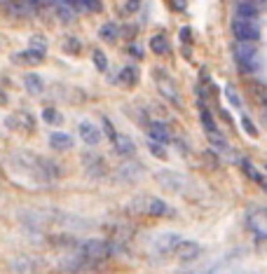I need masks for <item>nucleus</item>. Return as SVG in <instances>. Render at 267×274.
<instances>
[{"mask_svg": "<svg viewBox=\"0 0 267 274\" xmlns=\"http://www.w3.org/2000/svg\"><path fill=\"white\" fill-rule=\"evenodd\" d=\"M132 209L148 213V216H157V218H171L176 213L164 199H157V197H138L132 202Z\"/></svg>", "mask_w": 267, "mask_h": 274, "instance_id": "1", "label": "nucleus"}, {"mask_svg": "<svg viewBox=\"0 0 267 274\" xmlns=\"http://www.w3.org/2000/svg\"><path fill=\"white\" fill-rule=\"evenodd\" d=\"M80 253L84 256L87 262H103L110 258L113 253V244L103 241V239H87L80 244Z\"/></svg>", "mask_w": 267, "mask_h": 274, "instance_id": "2", "label": "nucleus"}, {"mask_svg": "<svg viewBox=\"0 0 267 274\" xmlns=\"http://www.w3.org/2000/svg\"><path fill=\"white\" fill-rule=\"evenodd\" d=\"M232 35L239 42H255L260 38V26L251 17H234L232 19Z\"/></svg>", "mask_w": 267, "mask_h": 274, "instance_id": "3", "label": "nucleus"}, {"mask_svg": "<svg viewBox=\"0 0 267 274\" xmlns=\"http://www.w3.org/2000/svg\"><path fill=\"white\" fill-rule=\"evenodd\" d=\"M234 59H237V64L244 73H251L258 68V52H255V47L251 42H239L237 40V45H234Z\"/></svg>", "mask_w": 267, "mask_h": 274, "instance_id": "4", "label": "nucleus"}, {"mask_svg": "<svg viewBox=\"0 0 267 274\" xmlns=\"http://www.w3.org/2000/svg\"><path fill=\"white\" fill-rule=\"evenodd\" d=\"M155 181L160 183L164 190H169V192H183L187 185L185 176L178 173V171H171V169H160L155 173Z\"/></svg>", "mask_w": 267, "mask_h": 274, "instance_id": "5", "label": "nucleus"}, {"mask_svg": "<svg viewBox=\"0 0 267 274\" xmlns=\"http://www.w3.org/2000/svg\"><path fill=\"white\" fill-rule=\"evenodd\" d=\"M42 270V258L35 256H19L10 262V272L14 274H38Z\"/></svg>", "mask_w": 267, "mask_h": 274, "instance_id": "6", "label": "nucleus"}, {"mask_svg": "<svg viewBox=\"0 0 267 274\" xmlns=\"http://www.w3.org/2000/svg\"><path fill=\"white\" fill-rule=\"evenodd\" d=\"M200 253H201L200 244L197 241H187V239H181L174 248V256L183 262H192L195 258H200Z\"/></svg>", "mask_w": 267, "mask_h": 274, "instance_id": "7", "label": "nucleus"}, {"mask_svg": "<svg viewBox=\"0 0 267 274\" xmlns=\"http://www.w3.org/2000/svg\"><path fill=\"white\" fill-rule=\"evenodd\" d=\"M78 134H80V138L87 145H99L101 143V138H103L101 129H99L94 122H89V120H82L80 124H78Z\"/></svg>", "mask_w": 267, "mask_h": 274, "instance_id": "8", "label": "nucleus"}, {"mask_svg": "<svg viewBox=\"0 0 267 274\" xmlns=\"http://www.w3.org/2000/svg\"><path fill=\"white\" fill-rule=\"evenodd\" d=\"M181 239H183V237L176 235V232H164V235H160L152 241V248H155L160 256H169V253H174L176 244H178Z\"/></svg>", "mask_w": 267, "mask_h": 274, "instance_id": "9", "label": "nucleus"}, {"mask_svg": "<svg viewBox=\"0 0 267 274\" xmlns=\"http://www.w3.org/2000/svg\"><path fill=\"white\" fill-rule=\"evenodd\" d=\"M155 82H157V87H160L162 96H167L171 103H178V101H181V99H178V89L174 87L171 78H169L164 70H155Z\"/></svg>", "mask_w": 267, "mask_h": 274, "instance_id": "10", "label": "nucleus"}, {"mask_svg": "<svg viewBox=\"0 0 267 274\" xmlns=\"http://www.w3.org/2000/svg\"><path fill=\"white\" fill-rule=\"evenodd\" d=\"M148 136L152 138V141H157V143H169L171 141V131L169 127L160 122V120H152V122H148Z\"/></svg>", "mask_w": 267, "mask_h": 274, "instance_id": "11", "label": "nucleus"}, {"mask_svg": "<svg viewBox=\"0 0 267 274\" xmlns=\"http://www.w3.org/2000/svg\"><path fill=\"white\" fill-rule=\"evenodd\" d=\"M113 145H115V153L120 157H129V159H132V157L136 155V143H134L129 136H124V134H117L115 141H113Z\"/></svg>", "mask_w": 267, "mask_h": 274, "instance_id": "12", "label": "nucleus"}, {"mask_svg": "<svg viewBox=\"0 0 267 274\" xmlns=\"http://www.w3.org/2000/svg\"><path fill=\"white\" fill-rule=\"evenodd\" d=\"M73 136L66 134V131H52L50 134V145H52L56 153H64V150H70L73 148Z\"/></svg>", "mask_w": 267, "mask_h": 274, "instance_id": "13", "label": "nucleus"}, {"mask_svg": "<svg viewBox=\"0 0 267 274\" xmlns=\"http://www.w3.org/2000/svg\"><path fill=\"white\" fill-rule=\"evenodd\" d=\"M82 164L89 176H106V162L99 155H84L82 157Z\"/></svg>", "mask_w": 267, "mask_h": 274, "instance_id": "14", "label": "nucleus"}, {"mask_svg": "<svg viewBox=\"0 0 267 274\" xmlns=\"http://www.w3.org/2000/svg\"><path fill=\"white\" fill-rule=\"evenodd\" d=\"M117 171H120L117 176H120L122 181H129V183L138 181V178L143 176V167H141L138 162H127V164H122Z\"/></svg>", "mask_w": 267, "mask_h": 274, "instance_id": "15", "label": "nucleus"}, {"mask_svg": "<svg viewBox=\"0 0 267 274\" xmlns=\"http://www.w3.org/2000/svg\"><path fill=\"white\" fill-rule=\"evenodd\" d=\"M42 59H45V54L35 52V50H28V52H19V54H12V61L19 66H35L40 64Z\"/></svg>", "mask_w": 267, "mask_h": 274, "instance_id": "16", "label": "nucleus"}, {"mask_svg": "<svg viewBox=\"0 0 267 274\" xmlns=\"http://www.w3.org/2000/svg\"><path fill=\"white\" fill-rule=\"evenodd\" d=\"M24 85H26L28 94H33V96H40L42 91H45V82H42V78L35 75V73H28L26 78H24Z\"/></svg>", "mask_w": 267, "mask_h": 274, "instance_id": "17", "label": "nucleus"}, {"mask_svg": "<svg viewBox=\"0 0 267 274\" xmlns=\"http://www.w3.org/2000/svg\"><path fill=\"white\" fill-rule=\"evenodd\" d=\"M117 82H120L122 87H134V85L138 82V70H136L134 66L122 68L120 73H117Z\"/></svg>", "mask_w": 267, "mask_h": 274, "instance_id": "18", "label": "nucleus"}, {"mask_svg": "<svg viewBox=\"0 0 267 274\" xmlns=\"http://www.w3.org/2000/svg\"><path fill=\"white\" fill-rule=\"evenodd\" d=\"M241 169H244V173H246V176H249L251 181H255V183H258V185H263V188H265V190H267V183H265V178L260 176V171L255 169V167H253V164H251V162H249V159H241Z\"/></svg>", "mask_w": 267, "mask_h": 274, "instance_id": "19", "label": "nucleus"}, {"mask_svg": "<svg viewBox=\"0 0 267 274\" xmlns=\"http://www.w3.org/2000/svg\"><path fill=\"white\" fill-rule=\"evenodd\" d=\"M237 17H251V19H255L258 17V7H255L253 0H241L237 5Z\"/></svg>", "mask_w": 267, "mask_h": 274, "instance_id": "20", "label": "nucleus"}, {"mask_svg": "<svg viewBox=\"0 0 267 274\" xmlns=\"http://www.w3.org/2000/svg\"><path fill=\"white\" fill-rule=\"evenodd\" d=\"M150 50L155 54H160V56H164V54H169V42H167L164 35H152L150 38Z\"/></svg>", "mask_w": 267, "mask_h": 274, "instance_id": "21", "label": "nucleus"}, {"mask_svg": "<svg viewBox=\"0 0 267 274\" xmlns=\"http://www.w3.org/2000/svg\"><path fill=\"white\" fill-rule=\"evenodd\" d=\"M200 115H201V124H204V129L209 131V134H214V131H218V129H216L214 118H211V113H209V108L204 105V101H200Z\"/></svg>", "mask_w": 267, "mask_h": 274, "instance_id": "22", "label": "nucleus"}, {"mask_svg": "<svg viewBox=\"0 0 267 274\" xmlns=\"http://www.w3.org/2000/svg\"><path fill=\"white\" fill-rule=\"evenodd\" d=\"M99 35H101V40L113 42V40H117V35H120V26L117 24H106V26H101Z\"/></svg>", "mask_w": 267, "mask_h": 274, "instance_id": "23", "label": "nucleus"}, {"mask_svg": "<svg viewBox=\"0 0 267 274\" xmlns=\"http://www.w3.org/2000/svg\"><path fill=\"white\" fill-rule=\"evenodd\" d=\"M42 120L47 122V124H61V115H59V110H54V108H45L42 110Z\"/></svg>", "mask_w": 267, "mask_h": 274, "instance_id": "24", "label": "nucleus"}, {"mask_svg": "<svg viewBox=\"0 0 267 274\" xmlns=\"http://www.w3.org/2000/svg\"><path fill=\"white\" fill-rule=\"evenodd\" d=\"M56 14H59V19H64V21H73L75 19V12H73V7L68 5V2H64V5H59L56 7Z\"/></svg>", "mask_w": 267, "mask_h": 274, "instance_id": "25", "label": "nucleus"}, {"mask_svg": "<svg viewBox=\"0 0 267 274\" xmlns=\"http://www.w3.org/2000/svg\"><path fill=\"white\" fill-rule=\"evenodd\" d=\"M148 148H150V153L155 157H160V159H167L169 157V153H167V148H164V143H157V141H152L150 138V143H148Z\"/></svg>", "mask_w": 267, "mask_h": 274, "instance_id": "26", "label": "nucleus"}, {"mask_svg": "<svg viewBox=\"0 0 267 274\" xmlns=\"http://www.w3.org/2000/svg\"><path fill=\"white\" fill-rule=\"evenodd\" d=\"M31 50H35V52H40V54L47 52V42H45V38H42V35H33V38H31Z\"/></svg>", "mask_w": 267, "mask_h": 274, "instance_id": "27", "label": "nucleus"}, {"mask_svg": "<svg viewBox=\"0 0 267 274\" xmlns=\"http://www.w3.org/2000/svg\"><path fill=\"white\" fill-rule=\"evenodd\" d=\"M94 66H96L99 70H106L108 68V59H106V54L101 52V50H94Z\"/></svg>", "mask_w": 267, "mask_h": 274, "instance_id": "28", "label": "nucleus"}, {"mask_svg": "<svg viewBox=\"0 0 267 274\" xmlns=\"http://www.w3.org/2000/svg\"><path fill=\"white\" fill-rule=\"evenodd\" d=\"M82 10H87V12H101V0H84Z\"/></svg>", "mask_w": 267, "mask_h": 274, "instance_id": "29", "label": "nucleus"}, {"mask_svg": "<svg viewBox=\"0 0 267 274\" xmlns=\"http://www.w3.org/2000/svg\"><path fill=\"white\" fill-rule=\"evenodd\" d=\"M225 94H227V99H230V103L234 105V108H239V105H241V99L237 96V91L232 89V87H225Z\"/></svg>", "mask_w": 267, "mask_h": 274, "instance_id": "30", "label": "nucleus"}, {"mask_svg": "<svg viewBox=\"0 0 267 274\" xmlns=\"http://www.w3.org/2000/svg\"><path fill=\"white\" fill-rule=\"evenodd\" d=\"M101 122H103V129H106V136H108V138H110V141H115V136H117V131H115V127L110 124V120H108V118H103V120H101Z\"/></svg>", "mask_w": 267, "mask_h": 274, "instance_id": "31", "label": "nucleus"}, {"mask_svg": "<svg viewBox=\"0 0 267 274\" xmlns=\"http://www.w3.org/2000/svg\"><path fill=\"white\" fill-rule=\"evenodd\" d=\"M241 124H244V129H246L249 136H258V129H255V124L249 118H241Z\"/></svg>", "mask_w": 267, "mask_h": 274, "instance_id": "32", "label": "nucleus"}, {"mask_svg": "<svg viewBox=\"0 0 267 274\" xmlns=\"http://www.w3.org/2000/svg\"><path fill=\"white\" fill-rule=\"evenodd\" d=\"M66 52L78 54V52H80V42H78L75 38H68V42H66Z\"/></svg>", "mask_w": 267, "mask_h": 274, "instance_id": "33", "label": "nucleus"}, {"mask_svg": "<svg viewBox=\"0 0 267 274\" xmlns=\"http://www.w3.org/2000/svg\"><path fill=\"white\" fill-rule=\"evenodd\" d=\"M136 10H138V0H127V5H124V10H122V12H124V14H134Z\"/></svg>", "mask_w": 267, "mask_h": 274, "instance_id": "34", "label": "nucleus"}, {"mask_svg": "<svg viewBox=\"0 0 267 274\" xmlns=\"http://www.w3.org/2000/svg\"><path fill=\"white\" fill-rule=\"evenodd\" d=\"M174 7L178 10V12H183V10L187 7V0H174Z\"/></svg>", "mask_w": 267, "mask_h": 274, "instance_id": "35", "label": "nucleus"}, {"mask_svg": "<svg viewBox=\"0 0 267 274\" xmlns=\"http://www.w3.org/2000/svg\"><path fill=\"white\" fill-rule=\"evenodd\" d=\"M64 2H68L70 7H78V10H82V5H84V0H64Z\"/></svg>", "mask_w": 267, "mask_h": 274, "instance_id": "36", "label": "nucleus"}, {"mask_svg": "<svg viewBox=\"0 0 267 274\" xmlns=\"http://www.w3.org/2000/svg\"><path fill=\"white\" fill-rule=\"evenodd\" d=\"M181 38H183V42H190V28H183V31H181Z\"/></svg>", "mask_w": 267, "mask_h": 274, "instance_id": "37", "label": "nucleus"}, {"mask_svg": "<svg viewBox=\"0 0 267 274\" xmlns=\"http://www.w3.org/2000/svg\"><path fill=\"white\" fill-rule=\"evenodd\" d=\"M0 105H7V94L0 89Z\"/></svg>", "mask_w": 267, "mask_h": 274, "instance_id": "38", "label": "nucleus"}, {"mask_svg": "<svg viewBox=\"0 0 267 274\" xmlns=\"http://www.w3.org/2000/svg\"><path fill=\"white\" fill-rule=\"evenodd\" d=\"M239 274H253V272H239Z\"/></svg>", "mask_w": 267, "mask_h": 274, "instance_id": "39", "label": "nucleus"}, {"mask_svg": "<svg viewBox=\"0 0 267 274\" xmlns=\"http://www.w3.org/2000/svg\"><path fill=\"white\" fill-rule=\"evenodd\" d=\"M255 2H263V0H255Z\"/></svg>", "mask_w": 267, "mask_h": 274, "instance_id": "40", "label": "nucleus"}, {"mask_svg": "<svg viewBox=\"0 0 267 274\" xmlns=\"http://www.w3.org/2000/svg\"><path fill=\"white\" fill-rule=\"evenodd\" d=\"M265 171H267V164H265Z\"/></svg>", "mask_w": 267, "mask_h": 274, "instance_id": "41", "label": "nucleus"}, {"mask_svg": "<svg viewBox=\"0 0 267 274\" xmlns=\"http://www.w3.org/2000/svg\"><path fill=\"white\" fill-rule=\"evenodd\" d=\"M253 2H255V0H253Z\"/></svg>", "mask_w": 267, "mask_h": 274, "instance_id": "42", "label": "nucleus"}]
</instances>
